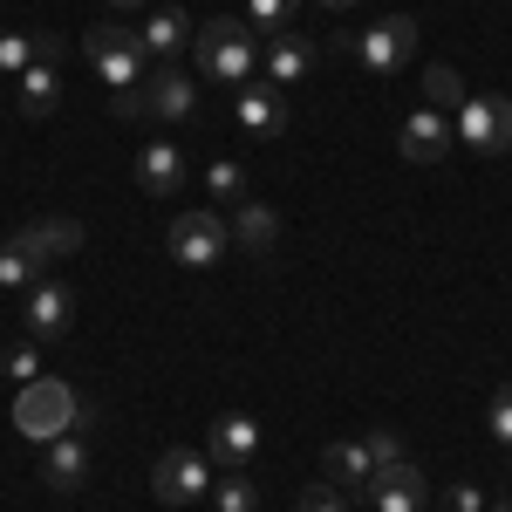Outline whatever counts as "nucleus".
I'll return each instance as SVG.
<instances>
[{
    "label": "nucleus",
    "instance_id": "nucleus-1",
    "mask_svg": "<svg viewBox=\"0 0 512 512\" xmlns=\"http://www.w3.org/2000/svg\"><path fill=\"white\" fill-rule=\"evenodd\" d=\"M192 55H198V69H205L212 82H226V89L260 76V41H253V28H246V14L205 21V28L192 35Z\"/></svg>",
    "mask_w": 512,
    "mask_h": 512
},
{
    "label": "nucleus",
    "instance_id": "nucleus-2",
    "mask_svg": "<svg viewBox=\"0 0 512 512\" xmlns=\"http://www.w3.org/2000/svg\"><path fill=\"white\" fill-rule=\"evenodd\" d=\"M14 424H21V437H35V444H55V437L89 424V403L62 376H35V383H21V396H14Z\"/></svg>",
    "mask_w": 512,
    "mask_h": 512
},
{
    "label": "nucleus",
    "instance_id": "nucleus-3",
    "mask_svg": "<svg viewBox=\"0 0 512 512\" xmlns=\"http://www.w3.org/2000/svg\"><path fill=\"white\" fill-rule=\"evenodd\" d=\"M328 48H335V55H355L362 76H396V69L417 55V21H410V14H383V21H369L355 41L342 35V41H328ZM328 48H321V55H328Z\"/></svg>",
    "mask_w": 512,
    "mask_h": 512
},
{
    "label": "nucleus",
    "instance_id": "nucleus-4",
    "mask_svg": "<svg viewBox=\"0 0 512 512\" xmlns=\"http://www.w3.org/2000/svg\"><path fill=\"white\" fill-rule=\"evenodd\" d=\"M82 55H89V69L103 76L110 96H117V89H137V76H144V41L130 35V28H117V21H96V28L82 35Z\"/></svg>",
    "mask_w": 512,
    "mask_h": 512
},
{
    "label": "nucleus",
    "instance_id": "nucleus-5",
    "mask_svg": "<svg viewBox=\"0 0 512 512\" xmlns=\"http://www.w3.org/2000/svg\"><path fill=\"white\" fill-rule=\"evenodd\" d=\"M212 478H219V465L205 458V444H171L158 465H151V492H158V506H198L205 492H212Z\"/></svg>",
    "mask_w": 512,
    "mask_h": 512
},
{
    "label": "nucleus",
    "instance_id": "nucleus-6",
    "mask_svg": "<svg viewBox=\"0 0 512 512\" xmlns=\"http://www.w3.org/2000/svg\"><path fill=\"white\" fill-rule=\"evenodd\" d=\"M226 246H233V219L212 205H192L171 219V260H185V267H219Z\"/></svg>",
    "mask_w": 512,
    "mask_h": 512
},
{
    "label": "nucleus",
    "instance_id": "nucleus-7",
    "mask_svg": "<svg viewBox=\"0 0 512 512\" xmlns=\"http://www.w3.org/2000/svg\"><path fill=\"white\" fill-rule=\"evenodd\" d=\"M451 130L478 158H506L512 151V96H465V110H458Z\"/></svg>",
    "mask_w": 512,
    "mask_h": 512
},
{
    "label": "nucleus",
    "instance_id": "nucleus-8",
    "mask_svg": "<svg viewBox=\"0 0 512 512\" xmlns=\"http://www.w3.org/2000/svg\"><path fill=\"white\" fill-rule=\"evenodd\" d=\"M233 117H239V130H246L253 144H274V137H287V96H280V82H267V76L239 82Z\"/></svg>",
    "mask_w": 512,
    "mask_h": 512
},
{
    "label": "nucleus",
    "instance_id": "nucleus-9",
    "mask_svg": "<svg viewBox=\"0 0 512 512\" xmlns=\"http://www.w3.org/2000/svg\"><path fill=\"white\" fill-rule=\"evenodd\" d=\"M21 321H28L35 342H62V335L76 328V294H69V280H35V294H28Z\"/></svg>",
    "mask_w": 512,
    "mask_h": 512
},
{
    "label": "nucleus",
    "instance_id": "nucleus-10",
    "mask_svg": "<svg viewBox=\"0 0 512 512\" xmlns=\"http://www.w3.org/2000/svg\"><path fill=\"white\" fill-rule=\"evenodd\" d=\"M451 144H458V130H451V117H444V110H431V103H424V110H410V117H403V130H396V151H403L410 164L451 158Z\"/></svg>",
    "mask_w": 512,
    "mask_h": 512
},
{
    "label": "nucleus",
    "instance_id": "nucleus-11",
    "mask_svg": "<svg viewBox=\"0 0 512 512\" xmlns=\"http://www.w3.org/2000/svg\"><path fill=\"white\" fill-rule=\"evenodd\" d=\"M315 62H321V41H308V35H274V41H260V69H267V82H308L315 76Z\"/></svg>",
    "mask_w": 512,
    "mask_h": 512
},
{
    "label": "nucleus",
    "instance_id": "nucleus-12",
    "mask_svg": "<svg viewBox=\"0 0 512 512\" xmlns=\"http://www.w3.org/2000/svg\"><path fill=\"white\" fill-rule=\"evenodd\" d=\"M369 506L376 512H424L431 506V485H424V472L403 458V465H383V472L369 478Z\"/></svg>",
    "mask_w": 512,
    "mask_h": 512
},
{
    "label": "nucleus",
    "instance_id": "nucleus-13",
    "mask_svg": "<svg viewBox=\"0 0 512 512\" xmlns=\"http://www.w3.org/2000/svg\"><path fill=\"white\" fill-rule=\"evenodd\" d=\"M253 451H260V424H253V417H219V424H212V431H205V458H212V465H219V472H246V465H253Z\"/></svg>",
    "mask_w": 512,
    "mask_h": 512
},
{
    "label": "nucleus",
    "instance_id": "nucleus-14",
    "mask_svg": "<svg viewBox=\"0 0 512 512\" xmlns=\"http://www.w3.org/2000/svg\"><path fill=\"white\" fill-rule=\"evenodd\" d=\"M137 185H144V192L151 198H178L185 192V151H178V144H144V151H137Z\"/></svg>",
    "mask_w": 512,
    "mask_h": 512
},
{
    "label": "nucleus",
    "instance_id": "nucleus-15",
    "mask_svg": "<svg viewBox=\"0 0 512 512\" xmlns=\"http://www.w3.org/2000/svg\"><path fill=\"white\" fill-rule=\"evenodd\" d=\"M383 472L376 465V451H369V437H355V444H328L321 451V478L328 485H355V492H369V478Z\"/></svg>",
    "mask_w": 512,
    "mask_h": 512
},
{
    "label": "nucleus",
    "instance_id": "nucleus-16",
    "mask_svg": "<svg viewBox=\"0 0 512 512\" xmlns=\"http://www.w3.org/2000/svg\"><path fill=\"white\" fill-rule=\"evenodd\" d=\"M41 267H48V246H41L35 226H21V233L0 246V287H35Z\"/></svg>",
    "mask_w": 512,
    "mask_h": 512
},
{
    "label": "nucleus",
    "instance_id": "nucleus-17",
    "mask_svg": "<svg viewBox=\"0 0 512 512\" xmlns=\"http://www.w3.org/2000/svg\"><path fill=\"white\" fill-rule=\"evenodd\" d=\"M144 110H151V117H164V123H185L198 110L192 76H185V69H158V76H151V89H144Z\"/></svg>",
    "mask_w": 512,
    "mask_h": 512
},
{
    "label": "nucleus",
    "instance_id": "nucleus-18",
    "mask_svg": "<svg viewBox=\"0 0 512 512\" xmlns=\"http://www.w3.org/2000/svg\"><path fill=\"white\" fill-rule=\"evenodd\" d=\"M41 478H48L55 492H76L82 478H89V451H82V431L55 437V444H41Z\"/></svg>",
    "mask_w": 512,
    "mask_h": 512
},
{
    "label": "nucleus",
    "instance_id": "nucleus-19",
    "mask_svg": "<svg viewBox=\"0 0 512 512\" xmlns=\"http://www.w3.org/2000/svg\"><path fill=\"white\" fill-rule=\"evenodd\" d=\"M226 219H233V239L246 246V253H260V260L280 246V212H274V205H253V198H246V205L226 212Z\"/></svg>",
    "mask_w": 512,
    "mask_h": 512
},
{
    "label": "nucleus",
    "instance_id": "nucleus-20",
    "mask_svg": "<svg viewBox=\"0 0 512 512\" xmlns=\"http://www.w3.org/2000/svg\"><path fill=\"white\" fill-rule=\"evenodd\" d=\"M192 35H198V28H185V7H151V21L137 28L144 55H178V48H185Z\"/></svg>",
    "mask_w": 512,
    "mask_h": 512
},
{
    "label": "nucleus",
    "instance_id": "nucleus-21",
    "mask_svg": "<svg viewBox=\"0 0 512 512\" xmlns=\"http://www.w3.org/2000/svg\"><path fill=\"white\" fill-rule=\"evenodd\" d=\"M62 103V69L55 62H35L28 76H21V117H48Z\"/></svg>",
    "mask_w": 512,
    "mask_h": 512
},
{
    "label": "nucleus",
    "instance_id": "nucleus-22",
    "mask_svg": "<svg viewBox=\"0 0 512 512\" xmlns=\"http://www.w3.org/2000/svg\"><path fill=\"white\" fill-rule=\"evenodd\" d=\"M260 506V485L246 472H219L212 478V512H253Z\"/></svg>",
    "mask_w": 512,
    "mask_h": 512
},
{
    "label": "nucleus",
    "instance_id": "nucleus-23",
    "mask_svg": "<svg viewBox=\"0 0 512 512\" xmlns=\"http://www.w3.org/2000/svg\"><path fill=\"white\" fill-rule=\"evenodd\" d=\"M424 96H431V110H465V82H458V69H444V62H431L424 69Z\"/></svg>",
    "mask_w": 512,
    "mask_h": 512
},
{
    "label": "nucleus",
    "instance_id": "nucleus-24",
    "mask_svg": "<svg viewBox=\"0 0 512 512\" xmlns=\"http://www.w3.org/2000/svg\"><path fill=\"white\" fill-rule=\"evenodd\" d=\"M294 7H301V0H246V28H253V35H287V21H294Z\"/></svg>",
    "mask_w": 512,
    "mask_h": 512
},
{
    "label": "nucleus",
    "instance_id": "nucleus-25",
    "mask_svg": "<svg viewBox=\"0 0 512 512\" xmlns=\"http://www.w3.org/2000/svg\"><path fill=\"white\" fill-rule=\"evenodd\" d=\"M205 192H212V205H226V212H233V205H246V171L219 158L212 171H205Z\"/></svg>",
    "mask_w": 512,
    "mask_h": 512
},
{
    "label": "nucleus",
    "instance_id": "nucleus-26",
    "mask_svg": "<svg viewBox=\"0 0 512 512\" xmlns=\"http://www.w3.org/2000/svg\"><path fill=\"white\" fill-rule=\"evenodd\" d=\"M35 233H41V246H48V260H69L82 246V219H35Z\"/></svg>",
    "mask_w": 512,
    "mask_h": 512
},
{
    "label": "nucleus",
    "instance_id": "nucleus-27",
    "mask_svg": "<svg viewBox=\"0 0 512 512\" xmlns=\"http://www.w3.org/2000/svg\"><path fill=\"white\" fill-rule=\"evenodd\" d=\"M28 69H35V35L0 28V76H28Z\"/></svg>",
    "mask_w": 512,
    "mask_h": 512
},
{
    "label": "nucleus",
    "instance_id": "nucleus-28",
    "mask_svg": "<svg viewBox=\"0 0 512 512\" xmlns=\"http://www.w3.org/2000/svg\"><path fill=\"white\" fill-rule=\"evenodd\" d=\"M0 369H7V376H14V383H35V376H41V349H35V342H14V349H7V362H0Z\"/></svg>",
    "mask_w": 512,
    "mask_h": 512
},
{
    "label": "nucleus",
    "instance_id": "nucleus-29",
    "mask_svg": "<svg viewBox=\"0 0 512 512\" xmlns=\"http://www.w3.org/2000/svg\"><path fill=\"white\" fill-rule=\"evenodd\" d=\"M294 512H349V499H342V492H335V485L321 478V485H308V492L294 499Z\"/></svg>",
    "mask_w": 512,
    "mask_h": 512
},
{
    "label": "nucleus",
    "instance_id": "nucleus-30",
    "mask_svg": "<svg viewBox=\"0 0 512 512\" xmlns=\"http://www.w3.org/2000/svg\"><path fill=\"white\" fill-rule=\"evenodd\" d=\"M485 424H492V437H499V444H512V383H499V390H492V417H485Z\"/></svg>",
    "mask_w": 512,
    "mask_h": 512
},
{
    "label": "nucleus",
    "instance_id": "nucleus-31",
    "mask_svg": "<svg viewBox=\"0 0 512 512\" xmlns=\"http://www.w3.org/2000/svg\"><path fill=\"white\" fill-rule=\"evenodd\" d=\"M369 451H376V465H403V437H396L390 424H376V431H369Z\"/></svg>",
    "mask_w": 512,
    "mask_h": 512
},
{
    "label": "nucleus",
    "instance_id": "nucleus-32",
    "mask_svg": "<svg viewBox=\"0 0 512 512\" xmlns=\"http://www.w3.org/2000/svg\"><path fill=\"white\" fill-rule=\"evenodd\" d=\"M444 512H485V492L478 485H451L444 492Z\"/></svg>",
    "mask_w": 512,
    "mask_h": 512
},
{
    "label": "nucleus",
    "instance_id": "nucleus-33",
    "mask_svg": "<svg viewBox=\"0 0 512 512\" xmlns=\"http://www.w3.org/2000/svg\"><path fill=\"white\" fill-rule=\"evenodd\" d=\"M110 117H151V110H144V89H117V96H110Z\"/></svg>",
    "mask_w": 512,
    "mask_h": 512
},
{
    "label": "nucleus",
    "instance_id": "nucleus-34",
    "mask_svg": "<svg viewBox=\"0 0 512 512\" xmlns=\"http://www.w3.org/2000/svg\"><path fill=\"white\" fill-rule=\"evenodd\" d=\"M35 62H55V69H62V62H69V41L62 35H35Z\"/></svg>",
    "mask_w": 512,
    "mask_h": 512
},
{
    "label": "nucleus",
    "instance_id": "nucleus-35",
    "mask_svg": "<svg viewBox=\"0 0 512 512\" xmlns=\"http://www.w3.org/2000/svg\"><path fill=\"white\" fill-rule=\"evenodd\" d=\"M321 7H335V14H342V7H355V0H321Z\"/></svg>",
    "mask_w": 512,
    "mask_h": 512
},
{
    "label": "nucleus",
    "instance_id": "nucleus-36",
    "mask_svg": "<svg viewBox=\"0 0 512 512\" xmlns=\"http://www.w3.org/2000/svg\"><path fill=\"white\" fill-rule=\"evenodd\" d=\"M110 7H144V0H110Z\"/></svg>",
    "mask_w": 512,
    "mask_h": 512
},
{
    "label": "nucleus",
    "instance_id": "nucleus-37",
    "mask_svg": "<svg viewBox=\"0 0 512 512\" xmlns=\"http://www.w3.org/2000/svg\"><path fill=\"white\" fill-rule=\"evenodd\" d=\"M499 512H512V506H499Z\"/></svg>",
    "mask_w": 512,
    "mask_h": 512
}]
</instances>
